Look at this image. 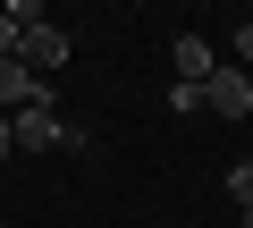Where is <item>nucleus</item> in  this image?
I'll return each instance as SVG.
<instances>
[{
  "label": "nucleus",
  "instance_id": "f257e3e1",
  "mask_svg": "<svg viewBox=\"0 0 253 228\" xmlns=\"http://www.w3.org/2000/svg\"><path fill=\"white\" fill-rule=\"evenodd\" d=\"M203 110H219V119H253V76H245V68H211Z\"/></svg>",
  "mask_w": 253,
  "mask_h": 228
},
{
  "label": "nucleus",
  "instance_id": "f03ea898",
  "mask_svg": "<svg viewBox=\"0 0 253 228\" xmlns=\"http://www.w3.org/2000/svg\"><path fill=\"white\" fill-rule=\"evenodd\" d=\"M34 101H59L34 68H17V59H0V119H17V110H34Z\"/></svg>",
  "mask_w": 253,
  "mask_h": 228
},
{
  "label": "nucleus",
  "instance_id": "7ed1b4c3",
  "mask_svg": "<svg viewBox=\"0 0 253 228\" xmlns=\"http://www.w3.org/2000/svg\"><path fill=\"white\" fill-rule=\"evenodd\" d=\"M17 152H59V136H68V119H59V110L51 101H34V110H17Z\"/></svg>",
  "mask_w": 253,
  "mask_h": 228
},
{
  "label": "nucleus",
  "instance_id": "20e7f679",
  "mask_svg": "<svg viewBox=\"0 0 253 228\" xmlns=\"http://www.w3.org/2000/svg\"><path fill=\"white\" fill-rule=\"evenodd\" d=\"M17 68H34V76H51V68H68V26H34V34L17 43Z\"/></svg>",
  "mask_w": 253,
  "mask_h": 228
},
{
  "label": "nucleus",
  "instance_id": "39448f33",
  "mask_svg": "<svg viewBox=\"0 0 253 228\" xmlns=\"http://www.w3.org/2000/svg\"><path fill=\"white\" fill-rule=\"evenodd\" d=\"M169 59H177V85H211V68H219V51H211L203 34H177Z\"/></svg>",
  "mask_w": 253,
  "mask_h": 228
},
{
  "label": "nucleus",
  "instance_id": "423d86ee",
  "mask_svg": "<svg viewBox=\"0 0 253 228\" xmlns=\"http://www.w3.org/2000/svg\"><path fill=\"white\" fill-rule=\"evenodd\" d=\"M228 194H236V211H253V161H236V169H228Z\"/></svg>",
  "mask_w": 253,
  "mask_h": 228
},
{
  "label": "nucleus",
  "instance_id": "0eeeda50",
  "mask_svg": "<svg viewBox=\"0 0 253 228\" xmlns=\"http://www.w3.org/2000/svg\"><path fill=\"white\" fill-rule=\"evenodd\" d=\"M17 43H26V34H17L9 17H0V59H17Z\"/></svg>",
  "mask_w": 253,
  "mask_h": 228
},
{
  "label": "nucleus",
  "instance_id": "6e6552de",
  "mask_svg": "<svg viewBox=\"0 0 253 228\" xmlns=\"http://www.w3.org/2000/svg\"><path fill=\"white\" fill-rule=\"evenodd\" d=\"M236 59H245V68H253V17H245V26H236Z\"/></svg>",
  "mask_w": 253,
  "mask_h": 228
},
{
  "label": "nucleus",
  "instance_id": "1a4fd4ad",
  "mask_svg": "<svg viewBox=\"0 0 253 228\" xmlns=\"http://www.w3.org/2000/svg\"><path fill=\"white\" fill-rule=\"evenodd\" d=\"M9 152H17V127H9V119H0V161H9Z\"/></svg>",
  "mask_w": 253,
  "mask_h": 228
},
{
  "label": "nucleus",
  "instance_id": "9d476101",
  "mask_svg": "<svg viewBox=\"0 0 253 228\" xmlns=\"http://www.w3.org/2000/svg\"><path fill=\"white\" fill-rule=\"evenodd\" d=\"M236 228H253V211H236Z\"/></svg>",
  "mask_w": 253,
  "mask_h": 228
}]
</instances>
